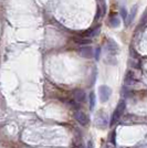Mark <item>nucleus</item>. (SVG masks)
Here are the masks:
<instances>
[{
	"label": "nucleus",
	"instance_id": "nucleus-1",
	"mask_svg": "<svg viewBox=\"0 0 147 148\" xmlns=\"http://www.w3.org/2000/svg\"><path fill=\"white\" fill-rule=\"evenodd\" d=\"M125 102L124 101H121L118 105H117L116 110L114 111L113 115H112V118H111V122H110V126H114L115 124L118 122V119L122 117L123 113L125 111Z\"/></svg>",
	"mask_w": 147,
	"mask_h": 148
},
{
	"label": "nucleus",
	"instance_id": "nucleus-2",
	"mask_svg": "<svg viewBox=\"0 0 147 148\" xmlns=\"http://www.w3.org/2000/svg\"><path fill=\"white\" fill-rule=\"evenodd\" d=\"M112 91H111V88L109 86H106V85H102V86H100L98 88V94H100V99H101V102H106L107 99H110V95Z\"/></svg>",
	"mask_w": 147,
	"mask_h": 148
},
{
	"label": "nucleus",
	"instance_id": "nucleus-3",
	"mask_svg": "<svg viewBox=\"0 0 147 148\" xmlns=\"http://www.w3.org/2000/svg\"><path fill=\"white\" fill-rule=\"evenodd\" d=\"M74 117L82 126H86L89 124V117H87V115H86L85 113H83V112H75Z\"/></svg>",
	"mask_w": 147,
	"mask_h": 148
},
{
	"label": "nucleus",
	"instance_id": "nucleus-4",
	"mask_svg": "<svg viewBox=\"0 0 147 148\" xmlns=\"http://www.w3.org/2000/svg\"><path fill=\"white\" fill-rule=\"evenodd\" d=\"M79 54L83 58H86V59H90L93 56V50L92 48L90 47H83L79 50Z\"/></svg>",
	"mask_w": 147,
	"mask_h": 148
},
{
	"label": "nucleus",
	"instance_id": "nucleus-5",
	"mask_svg": "<svg viewBox=\"0 0 147 148\" xmlns=\"http://www.w3.org/2000/svg\"><path fill=\"white\" fill-rule=\"evenodd\" d=\"M73 96H74V99L75 101H78V102H84L86 99L85 97V93L84 91H82V90H74L73 91Z\"/></svg>",
	"mask_w": 147,
	"mask_h": 148
},
{
	"label": "nucleus",
	"instance_id": "nucleus-6",
	"mask_svg": "<svg viewBox=\"0 0 147 148\" xmlns=\"http://www.w3.org/2000/svg\"><path fill=\"white\" fill-rule=\"evenodd\" d=\"M136 82H137V81H136V79L134 77L133 72L128 71V72L126 73V76H125V84H127V85H132V84H135Z\"/></svg>",
	"mask_w": 147,
	"mask_h": 148
},
{
	"label": "nucleus",
	"instance_id": "nucleus-7",
	"mask_svg": "<svg viewBox=\"0 0 147 148\" xmlns=\"http://www.w3.org/2000/svg\"><path fill=\"white\" fill-rule=\"evenodd\" d=\"M107 47V50L110 51L112 54H116L117 51H118V47H117V44L113 41V40H110L109 41V44L106 45Z\"/></svg>",
	"mask_w": 147,
	"mask_h": 148
},
{
	"label": "nucleus",
	"instance_id": "nucleus-8",
	"mask_svg": "<svg viewBox=\"0 0 147 148\" xmlns=\"http://www.w3.org/2000/svg\"><path fill=\"white\" fill-rule=\"evenodd\" d=\"M100 29H101V25H98L96 27H94L93 29H91V30L86 31L85 33H84V34H85L84 37H95L98 33Z\"/></svg>",
	"mask_w": 147,
	"mask_h": 148
},
{
	"label": "nucleus",
	"instance_id": "nucleus-9",
	"mask_svg": "<svg viewBox=\"0 0 147 148\" xmlns=\"http://www.w3.org/2000/svg\"><path fill=\"white\" fill-rule=\"evenodd\" d=\"M136 11H137V8L134 7V8L132 9V12L129 13L128 20H126V25H131V23H132V21H133V19H134L135 14H136Z\"/></svg>",
	"mask_w": 147,
	"mask_h": 148
},
{
	"label": "nucleus",
	"instance_id": "nucleus-10",
	"mask_svg": "<svg viewBox=\"0 0 147 148\" xmlns=\"http://www.w3.org/2000/svg\"><path fill=\"white\" fill-rule=\"evenodd\" d=\"M95 107V94L94 93H90V110L93 111Z\"/></svg>",
	"mask_w": 147,
	"mask_h": 148
},
{
	"label": "nucleus",
	"instance_id": "nucleus-11",
	"mask_svg": "<svg viewBox=\"0 0 147 148\" xmlns=\"http://www.w3.org/2000/svg\"><path fill=\"white\" fill-rule=\"evenodd\" d=\"M110 25L112 27H114V28H116L120 25V18L118 17H112L110 19Z\"/></svg>",
	"mask_w": 147,
	"mask_h": 148
},
{
	"label": "nucleus",
	"instance_id": "nucleus-12",
	"mask_svg": "<svg viewBox=\"0 0 147 148\" xmlns=\"http://www.w3.org/2000/svg\"><path fill=\"white\" fill-rule=\"evenodd\" d=\"M74 42L78 44H89L91 43L90 39H74Z\"/></svg>",
	"mask_w": 147,
	"mask_h": 148
},
{
	"label": "nucleus",
	"instance_id": "nucleus-13",
	"mask_svg": "<svg viewBox=\"0 0 147 148\" xmlns=\"http://www.w3.org/2000/svg\"><path fill=\"white\" fill-rule=\"evenodd\" d=\"M100 52H101V49L98 48V49H96V53H95V59H96V60L100 59Z\"/></svg>",
	"mask_w": 147,
	"mask_h": 148
},
{
	"label": "nucleus",
	"instance_id": "nucleus-14",
	"mask_svg": "<svg viewBox=\"0 0 147 148\" xmlns=\"http://www.w3.org/2000/svg\"><path fill=\"white\" fill-rule=\"evenodd\" d=\"M121 13H122L123 18H127V13H126V11H125V9H124V8H122V10H121Z\"/></svg>",
	"mask_w": 147,
	"mask_h": 148
},
{
	"label": "nucleus",
	"instance_id": "nucleus-15",
	"mask_svg": "<svg viewBox=\"0 0 147 148\" xmlns=\"http://www.w3.org/2000/svg\"><path fill=\"white\" fill-rule=\"evenodd\" d=\"M87 148H94L92 140H89V143H87Z\"/></svg>",
	"mask_w": 147,
	"mask_h": 148
},
{
	"label": "nucleus",
	"instance_id": "nucleus-16",
	"mask_svg": "<svg viewBox=\"0 0 147 148\" xmlns=\"http://www.w3.org/2000/svg\"><path fill=\"white\" fill-rule=\"evenodd\" d=\"M112 143L115 144V134H114V133H113V135H112Z\"/></svg>",
	"mask_w": 147,
	"mask_h": 148
}]
</instances>
